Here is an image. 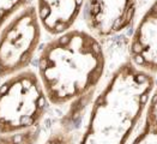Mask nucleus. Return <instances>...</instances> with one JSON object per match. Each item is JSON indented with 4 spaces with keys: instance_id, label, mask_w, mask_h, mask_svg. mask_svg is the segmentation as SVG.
Masks as SVG:
<instances>
[{
    "instance_id": "nucleus-1",
    "label": "nucleus",
    "mask_w": 157,
    "mask_h": 144,
    "mask_svg": "<svg viewBox=\"0 0 157 144\" xmlns=\"http://www.w3.org/2000/svg\"><path fill=\"white\" fill-rule=\"evenodd\" d=\"M104 67V52L96 36L70 29L44 45L37 60V76L49 103L82 104L91 97Z\"/></svg>"
},
{
    "instance_id": "nucleus-2",
    "label": "nucleus",
    "mask_w": 157,
    "mask_h": 144,
    "mask_svg": "<svg viewBox=\"0 0 157 144\" xmlns=\"http://www.w3.org/2000/svg\"><path fill=\"white\" fill-rule=\"evenodd\" d=\"M154 78L133 64L115 71L95 100L79 144H119L140 118Z\"/></svg>"
},
{
    "instance_id": "nucleus-3",
    "label": "nucleus",
    "mask_w": 157,
    "mask_h": 144,
    "mask_svg": "<svg viewBox=\"0 0 157 144\" xmlns=\"http://www.w3.org/2000/svg\"><path fill=\"white\" fill-rule=\"evenodd\" d=\"M48 100L37 73L23 70L0 84V134H12L38 127Z\"/></svg>"
},
{
    "instance_id": "nucleus-4",
    "label": "nucleus",
    "mask_w": 157,
    "mask_h": 144,
    "mask_svg": "<svg viewBox=\"0 0 157 144\" xmlns=\"http://www.w3.org/2000/svg\"><path fill=\"white\" fill-rule=\"evenodd\" d=\"M42 26L36 8L28 4L0 29V78L26 70L38 49Z\"/></svg>"
},
{
    "instance_id": "nucleus-5",
    "label": "nucleus",
    "mask_w": 157,
    "mask_h": 144,
    "mask_svg": "<svg viewBox=\"0 0 157 144\" xmlns=\"http://www.w3.org/2000/svg\"><path fill=\"white\" fill-rule=\"evenodd\" d=\"M86 23L95 36H110L129 26L135 16L137 0H84Z\"/></svg>"
},
{
    "instance_id": "nucleus-6",
    "label": "nucleus",
    "mask_w": 157,
    "mask_h": 144,
    "mask_svg": "<svg viewBox=\"0 0 157 144\" xmlns=\"http://www.w3.org/2000/svg\"><path fill=\"white\" fill-rule=\"evenodd\" d=\"M130 54L138 69L157 72V0H154L138 23L131 41Z\"/></svg>"
},
{
    "instance_id": "nucleus-7",
    "label": "nucleus",
    "mask_w": 157,
    "mask_h": 144,
    "mask_svg": "<svg viewBox=\"0 0 157 144\" xmlns=\"http://www.w3.org/2000/svg\"><path fill=\"white\" fill-rule=\"evenodd\" d=\"M34 6L42 29L55 36L73 26L83 11L84 0H36Z\"/></svg>"
},
{
    "instance_id": "nucleus-8",
    "label": "nucleus",
    "mask_w": 157,
    "mask_h": 144,
    "mask_svg": "<svg viewBox=\"0 0 157 144\" xmlns=\"http://www.w3.org/2000/svg\"><path fill=\"white\" fill-rule=\"evenodd\" d=\"M40 131L38 127L12 134H0V144H36Z\"/></svg>"
},
{
    "instance_id": "nucleus-9",
    "label": "nucleus",
    "mask_w": 157,
    "mask_h": 144,
    "mask_svg": "<svg viewBox=\"0 0 157 144\" xmlns=\"http://www.w3.org/2000/svg\"><path fill=\"white\" fill-rule=\"evenodd\" d=\"M30 4V0H0V29L25 5Z\"/></svg>"
},
{
    "instance_id": "nucleus-10",
    "label": "nucleus",
    "mask_w": 157,
    "mask_h": 144,
    "mask_svg": "<svg viewBox=\"0 0 157 144\" xmlns=\"http://www.w3.org/2000/svg\"><path fill=\"white\" fill-rule=\"evenodd\" d=\"M43 144H72V136L67 131L60 130L52 133Z\"/></svg>"
},
{
    "instance_id": "nucleus-11",
    "label": "nucleus",
    "mask_w": 157,
    "mask_h": 144,
    "mask_svg": "<svg viewBox=\"0 0 157 144\" xmlns=\"http://www.w3.org/2000/svg\"><path fill=\"white\" fill-rule=\"evenodd\" d=\"M148 124L154 127H157V91L154 95L152 102L149 108V114H148Z\"/></svg>"
}]
</instances>
